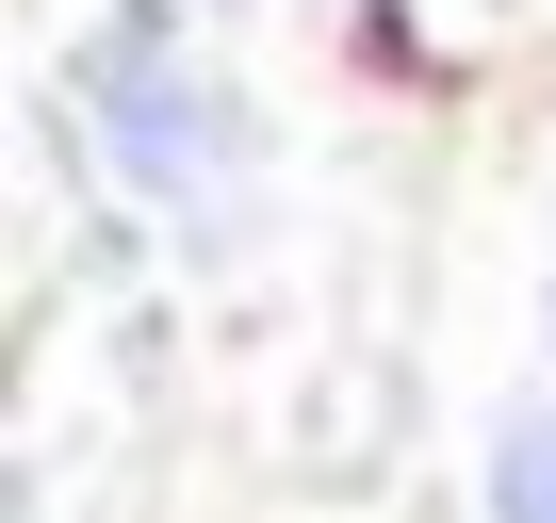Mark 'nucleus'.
Returning <instances> with one entry per match:
<instances>
[{"label": "nucleus", "instance_id": "f03ea898", "mask_svg": "<svg viewBox=\"0 0 556 523\" xmlns=\"http://www.w3.org/2000/svg\"><path fill=\"white\" fill-rule=\"evenodd\" d=\"M491 523H556V409L491 425Z\"/></svg>", "mask_w": 556, "mask_h": 523}, {"label": "nucleus", "instance_id": "f257e3e1", "mask_svg": "<svg viewBox=\"0 0 556 523\" xmlns=\"http://www.w3.org/2000/svg\"><path fill=\"white\" fill-rule=\"evenodd\" d=\"M83 115H99V164L148 196V213H213L229 164H245V115L229 82L180 66V0H131V17L83 50Z\"/></svg>", "mask_w": 556, "mask_h": 523}]
</instances>
